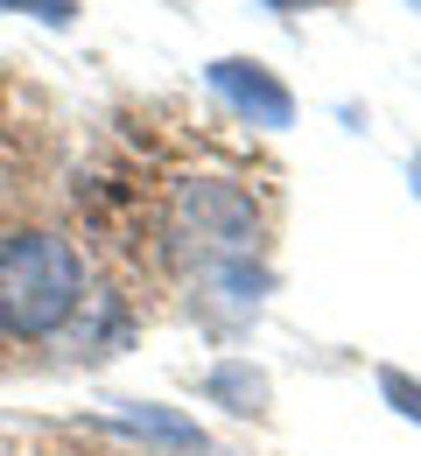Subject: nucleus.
Here are the masks:
<instances>
[{
	"mask_svg": "<svg viewBox=\"0 0 421 456\" xmlns=\"http://www.w3.org/2000/svg\"><path fill=\"white\" fill-rule=\"evenodd\" d=\"M415 190H421V162H415Z\"/></svg>",
	"mask_w": 421,
	"mask_h": 456,
	"instance_id": "0eeeda50",
	"label": "nucleus"
},
{
	"mask_svg": "<svg viewBox=\"0 0 421 456\" xmlns=\"http://www.w3.org/2000/svg\"><path fill=\"white\" fill-rule=\"evenodd\" d=\"M211 92L239 119H253V126H288L296 119V99L274 85L267 63H211Z\"/></svg>",
	"mask_w": 421,
	"mask_h": 456,
	"instance_id": "20e7f679",
	"label": "nucleus"
},
{
	"mask_svg": "<svg viewBox=\"0 0 421 456\" xmlns=\"http://www.w3.org/2000/svg\"><path fill=\"white\" fill-rule=\"evenodd\" d=\"M85 309H92V267L77 239L43 218L0 211V372H21L63 338H77Z\"/></svg>",
	"mask_w": 421,
	"mask_h": 456,
	"instance_id": "f03ea898",
	"label": "nucleus"
},
{
	"mask_svg": "<svg viewBox=\"0 0 421 456\" xmlns=\"http://www.w3.org/2000/svg\"><path fill=\"white\" fill-rule=\"evenodd\" d=\"M386 394H393V400H408L401 414H415V421H421V394H415V387H408V379H401V372H386Z\"/></svg>",
	"mask_w": 421,
	"mask_h": 456,
	"instance_id": "39448f33",
	"label": "nucleus"
},
{
	"mask_svg": "<svg viewBox=\"0 0 421 456\" xmlns=\"http://www.w3.org/2000/svg\"><path fill=\"white\" fill-rule=\"evenodd\" d=\"M43 134H50V106H43V92L0 70V183L36 162Z\"/></svg>",
	"mask_w": 421,
	"mask_h": 456,
	"instance_id": "7ed1b4c3",
	"label": "nucleus"
},
{
	"mask_svg": "<svg viewBox=\"0 0 421 456\" xmlns=\"http://www.w3.org/2000/svg\"><path fill=\"white\" fill-rule=\"evenodd\" d=\"M267 7H281V14H302V7H316V0H267Z\"/></svg>",
	"mask_w": 421,
	"mask_h": 456,
	"instance_id": "423d86ee",
	"label": "nucleus"
},
{
	"mask_svg": "<svg viewBox=\"0 0 421 456\" xmlns=\"http://www.w3.org/2000/svg\"><path fill=\"white\" fill-rule=\"evenodd\" d=\"M77 211L126 281L218 295L253 281V260L281 218V190L253 148H232L225 134L176 113H134L99 175L77 190Z\"/></svg>",
	"mask_w": 421,
	"mask_h": 456,
	"instance_id": "f257e3e1",
	"label": "nucleus"
}]
</instances>
